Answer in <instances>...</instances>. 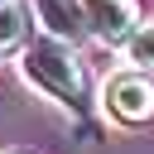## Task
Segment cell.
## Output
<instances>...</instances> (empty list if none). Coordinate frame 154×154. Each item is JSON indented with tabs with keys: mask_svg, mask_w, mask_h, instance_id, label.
Masks as SVG:
<instances>
[{
	"mask_svg": "<svg viewBox=\"0 0 154 154\" xmlns=\"http://www.w3.org/2000/svg\"><path fill=\"white\" fill-rule=\"evenodd\" d=\"M19 67H24V77H29L38 91H48L58 106L87 111V67H82V58H77L72 43H58V38L43 34V38H34V43H24Z\"/></svg>",
	"mask_w": 154,
	"mask_h": 154,
	"instance_id": "1",
	"label": "cell"
},
{
	"mask_svg": "<svg viewBox=\"0 0 154 154\" xmlns=\"http://www.w3.org/2000/svg\"><path fill=\"white\" fill-rule=\"evenodd\" d=\"M101 101H106V111H111L116 120H125V125L154 120V82H149V72H116V77H106Z\"/></svg>",
	"mask_w": 154,
	"mask_h": 154,
	"instance_id": "2",
	"label": "cell"
},
{
	"mask_svg": "<svg viewBox=\"0 0 154 154\" xmlns=\"http://www.w3.org/2000/svg\"><path fill=\"white\" fill-rule=\"evenodd\" d=\"M82 14H87V34L111 48H125L135 38V29L144 24L135 0H82Z\"/></svg>",
	"mask_w": 154,
	"mask_h": 154,
	"instance_id": "3",
	"label": "cell"
},
{
	"mask_svg": "<svg viewBox=\"0 0 154 154\" xmlns=\"http://www.w3.org/2000/svg\"><path fill=\"white\" fill-rule=\"evenodd\" d=\"M34 14H38V24H43V34L48 38H58V43H82L87 38V14H82V0H34Z\"/></svg>",
	"mask_w": 154,
	"mask_h": 154,
	"instance_id": "4",
	"label": "cell"
},
{
	"mask_svg": "<svg viewBox=\"0 0 154 154\" xmlns=\"http://www.w3.org/2000/svg\"><path fill=\"white\" fill-rule=\"evenodd\" d=\"M29 19H34V5H24V0H10V5H0V48H10V43H24V34H29Z\"/></svg>",
	"mask_w": 154,
	"mask_h": 154,
	"instance_id": "5",
	"label": "cell"
},
{
	"mask_svg": "<svg viewBox=\"0 0 154 154\" xmlns=\"http://www.w3.org/2000/svg\"><path fill=\"white\" fill-rule=\"evenodd\" d=\"M125 63L130 72H154V19L135 29V38L125 43Z\"/></svg>",
	"mask_w": 154,
	"mask_h": 154,
	"instance_id": "6",
	"label": "cell"
},
{
	"mask_svg": "<svg viewBox=\"0 0 154 154\" xmlns=\"http://www.w3.org/2000/svg\"><path fill=\"white\" fill-rule=\"evenodd\" d=\"M0 5H10V0H0Z\"/></svg>",
	"mask_w": 154,
	"mask_h": 154,
	"instance_id": "7",
	"label": "cell"
}]
</instances>
